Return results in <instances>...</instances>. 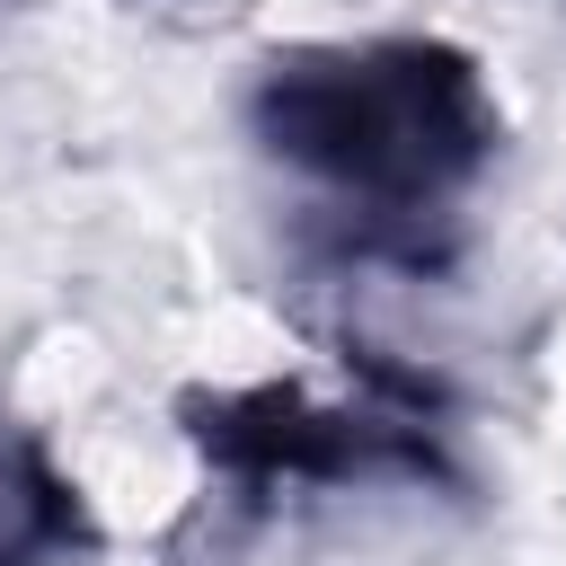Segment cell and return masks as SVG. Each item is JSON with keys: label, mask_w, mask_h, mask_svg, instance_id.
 Returning <instances> with one entry per match:
<instances>
[{"label": "cell", "mask_w": 566, "mask_h": 566, "mask_svg": "<svg viewBox=\"0 0 566 566\" xmlns=\"http://www.w3.org/2000/svg\"><path fill=\"white\" fill-rule=\"evenodd\" d=\"M177 433L203 460V478L239 495L283 486H442L460 495V460L433 442L424 416L398 407H336L301 380H239V389H177Z\"/></svg>", "instance_id": "7a4b0ae2"}, {"label": "cell", "mask_w": 566, "mask_h": 566, "mask_svg": "<svg viewBox=\"0 0 566 566\" xmlns=\"http://www.w3.org/2000/svg\"><path fill=\"white\" fill-rule=\"evenodd\" d=\"M248 133L371 221H424L504 159L513 124L451 35H318L256 62Z\"/></svg>", "instance_id": "6da1fadb"}, {"label": "cell", "mask_w": 566, "mask_h": 566, "mask_svg": "<svg viewBox=\"0 0 566 566\" xmlns=\"http://www.w3.org/2000/svg\"><path fill=\"white\" fill-rule=\"evenodd\" d=\"M97 548L106 531L88 513V486L53 460L35 424L0 407V566H80Z\"/></svg>", "instance_id": "3957f363"}, {"label": "cell", "mask_w": 566, "mask_h": 566, "mask_svg": "<svg viewBox=\"0 0 566 566\" xmlns=\"http://www.w3.org/2000/svg\"><path fill=\"white\" fill-rule=\"evenodd\" d=\"M133 9H239V0H133Z\"/></svg>", "instance_id": "277c9868"}]
</instances>
